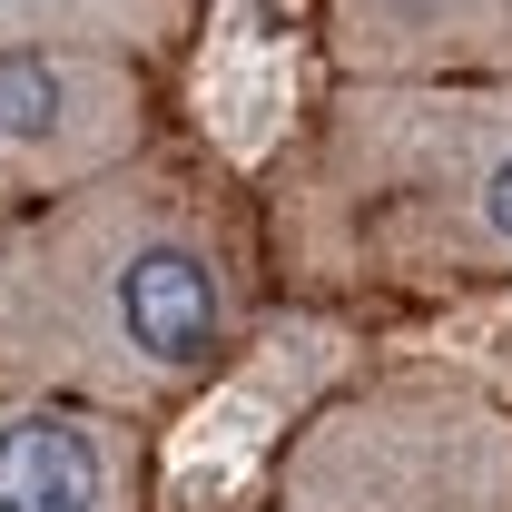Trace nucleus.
Returning a JSON list of instances; mask_svg holds the SVG:
<instances>
[{"instance_id": "6e6552de", "label": "nucleus", "mask_w": 512, "mask_h": 512, "mask_svg": "<svg viewBox=\"0 0 512 512\" xmlns=\"http://www.w3.org/2000/svg\"><path fill=\"white\" fill-rule=\"evenodd\" d=\"M247 512H276V503H247Z\"/></svg>"}, {"instance_id": "f257e3e1", "label": "nucleus", "mask_w": 512, "mask_h": 512, "mask_svg": "<svg viewBox=\"0 0 512 512\" xmlns=\"http://www.w3.org/2000/svg\"><path fill=\"white\" fill-rule=\"evenodd\" d=\"M266 306L256 188L188 128L0 217V394L168 424L237 375Z\"/></svg>"}, {"instance_id": "39448f33", "label": "nucleus", "mask_w": 512, "mask_h": 512, "mask_svg": "<svg viewBox=\"0 0 512 512\" xmlns=\"http://www.w3.org/2000/svg\"><path fill=\"white\" fill-rule=\"evenodd\" d=\"M0 512H158V424L69 394H0Z\"/></svg>"}, {"instance_id": "0eeeda50", "label": "nucleus", "mask_w": 512, "mask_h": 512, "mask_svg": "<svg viewBox=\"0 0 512 512\" xmlns=\"http://www.w3.org/2000/svg\"><path fill=\"white\" fill-rule=\"evenodd\" d=\"M197 20L207 0H0V50H119L168 69Z\"/></svg>"}, {"instance_id": "f03ea898", "label": "nucleus", "mask_w": 512, "mask_h": 512, "mask_svg": "<svg viewBox=\"0 0 512 512\" xmlns=\"http://www.w3.org/2000/svg\"><path fill=\"white\" fill-rule=\"evenodd\" d=\"M266 286L286 306H473L512 296V69L345 79L256 178Z\"/></svg>"}, {"instance_id": "423d86ee", "label": "nucleus", "mask_w": 512, "mask_h": 512, "mask_svg": "<svg viewBox=\"0 0 512 512\" xmlns=\"http://www.w3.org/2000/svg\"><path fill=\"white\" fill-rule=\"evenodd\" d=\"M316 60L345 79H503L512 0H316Z\"/></svg>"}, {"instance_id": "20e7f679", "label": "nucleus", "mask_w": 512, "mask_h": 512, "mask_svg": "<svg viewBox=\"0 0 512 512\" xmlns=\"http://www.w3.org/2000/svg\"><path fill=\"white\" fill-rule=\"evenodd\" d=\"M168 128L158 69L119 50H0V217L138 158Z\"/></svg>"}, {"instance_id": "7ed1b4c3", "label": "nucleus", "mask_w": 512, "mask_h": 512, "mask_svg": "<svg viewBox=\"0 0 512 512\" xmlns=\"http://www.w3.org/2000/svg\"><path fill=\"white\" fill-rule=\"evenodd\" d=\"M276 512H512V404L453 365L316 394L266 463Z\"/></svg>"}]
</instances>
